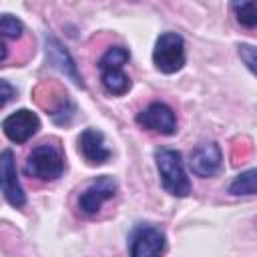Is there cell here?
Returning <instances> with one entry per match:
<instances>
[{"label": "cell", "mask_w": 257, "mask_h": 257, "mask_svg": "<svg viewBox=\"0 0 257 257\" xmlns=\"http://www.w3.org/2000/svg\"><path fill=\"white\" fill-rule=\"evenodd\" d=\"M64 153L56 141H44L36 145L24 163V173L40 181H56L64 173Z\"/></svg>", "instance_id": "6da1fadb"}, {"label": "cell", "mask_w": 257, "mask_h": 257, "mask_svg": "<svg viewBox=\"0 0 257 257\" xmlns=\"http://www.w3.org/2000/svg\"><path fill=\"white\" fill-rule=\"evenodd\" d=\"M153 62L163 74L179 72L185 66V40L177 32H165L157 38Z\"/></svg>", "instance_id": "277c9868"}, {"label": "cell", "mask_w": 257, "mask_h": 257, "mask_svg": "<svg viewBox=\"0 0 257 257\" xmlns=\"http://www.w3.org/2000/svg\"><path fill=\"white\" fill-rule=\"evenodd\" d=\"M22 32H24V24L16 16H12V14H2L0 16V66L8 58V46H6V42L20 38Z\"/></svg>", "instance_id": "4fadbf2b"}, {"label": "cell", "mask_w": 257, "mask_h": 257, "mask_svg": "<svg viewBox=\"0 0 257 257\" xmlns=\"http://www.w3.org/2000/svg\"><path fill=\"white\" fill-rule=\"evenodd\" d=\"M46 58H48V62H50L54 68H58V70H60L64 76H68L74 84H78L80 88H84L82 76L78 74L76 64H74L70 52L60 44V40H56V38L50 36V34L46 36Z\"/></svg>", "instance_id": "8fae6325"}, {"label": "cell", "mask_w": 257, "mask_h": 257, "mask_svg": "<svg viewBox=\"0 0 257 257\" xmlns=\"http://www.w3.org/2000/svg\"><path fill=\"white\" fill-rule=\"evenodd\" d=\"M221 163H223V153L221 147L217 143H205L199 145L197 149H193L191 157H189V167L197 177H213L221 171Z\"/></svg>", "instance_id": "30bf717a"}, {"label": "cell", "mask_w": 257, "mask_h": 257, "mask_svg": "<svg viewBox=\"0 0 257 257\" xmlns=\"http://www.w3.org/2000/svg\"><path fill=\"white\" fill-rule=\"evenodd\" d=\"M131 52L124 46H110L98 60L100 82L104 90L112 96H122L131 90V78L122 72V66L128 62Z\"/></svg>", "instance_id": "7a4b0ae2"}, {"label": "cell", "mask_w": 257, "mask_h": 257, "mask_svg": "<svg viewBox=\"0 0 257 257\" xmlns=\"http://www.w3.org/2000/svg\"><path fill=\"white\" fill-rule=\"evenodd\" d=\"M14 94H16L14 86H12L8 80H2V78H0V108H2L4 104H8V102L14 98Z\"/></svg>", "instance_id": "e0dca14e"}, {"label": "cell", "mask_w": 257, "mask_h": 257, "mask_svg": "<svg viewBox=\"0 0 257 257\" xmlns=\"http://www.w3.org/2000/svg\"><path fill=\"white\" fill-rule=\"evenodd\" d=\"M137 122L143 128L159 135H173L177 131V116L173 108L165 102H151L145 110L137 114Z\"/></svg>", "instance_id": "ba28073f"}, {"label": "cell", "mask_w": 257, "mask_h": 257, "mask_svg": "<svg viewBox=\"0 0 257 257\" xmlns=\"http://www.w3.org/2000/svg\"><path fill=\"white\" fill-rule=\"evenodd\" d=\"M78 151L88 165H102L110 159V151L104 145V135L96 128H84L80 133Z\"/></svg>", "instance_id": "7c38bea8"}, {"label": "cell", "mask_w": 257, "mask_h": 257, "mask_svg": "<svg viewBox=\"0 0 257 257\" xmlns=\"http://www.w3.org/2000/svg\"><path fill=\"white\" fill-rule=\"evenodd\" d=\"M116 195V181L108 175L94 179L78 197V209L84 215H96L100 207Z\"/></svg>", "instance_id": "52a82bcc"}, {"label": "cell", "mask_w": 257, "mask_h": 257, "mask_svg": "<svg viewBox=\"0 0 257 257\" xmlns=\"http://www.w3.org/2000/svg\"><path fill=\"white\" fill-rule=\"evenodd\" d=\"M231 10L241 26H245L249 30H253L257 26L255 0H231Z\"/></svg>", "instance_id": "5bb4252c"}, {"label": "cell", "mask_w": 257, "mask_h": 257, "mask_svg": "<svg viewBox=\"0 0 257 257\" xmlns=\"http://www.w3.org/2000/svg\"><path fill=\"white\" fill-rule=\"evenodd\" d=\"M38 128H40V118L36 116V112L28 110V108H20V110L12 112L2 122L4 135L16 145H24L28 139H32L36 135Z\"/></svg>", "instance_id": "9c48e42d"}, {"label": "cell", "mask_w": 257, "mask_h": 257, "mask_svg": "<svg viewBox=\"0 0 257 257\" xmlns=\"http://www.w3.org/2000/svg\"><path fill=\"white\" fill-rule=\"evenodd\" d=\"M255 177H257L255 169H249L237 175L235 181L229 185V193L231 195H255Z\"/></svg>", "instance_id": "9a60e30c"}, {"label": "cell", "mask_w": 257, "mask_h": 257, "mask_svg": "<svg viewBox=\"0 0 257 257\" xmlns=\"http://www.w3.org/2000/svg\"><path fill=\"white\" fill-rule=\"evenodd\" d=\"M155 161H157L163 189L173 197H187L191 193V183L183 169L181 153L175 149H157Z\"/></svg>", "instance_id": "3957f363"}, {"label": "cell", "mask_w": 257, "mask_h": 257, "mask_svg": "<svg viewBox=\"0 0 257 257\" xmlns=\"http://www.w3.org/2000/svg\"><path fill=\"white\" fill-rule=\"evenodd\" d=\"M167 247L165 233L151 223H137L128 233V253L133 257H155Z\"/></svg>", "instance_id": "5b68a950"}, {"label": "cell", "mask_w": 257, "mask_h": 257, "mask_svg": "<svg viewBox=\"0 0 257 257\" xmlns=\"http://www.w3.org/2000/svg\"><path fill=\"white\" fill-rule=\"evenodd\" d=\"M0 193L14 209H22L26 205V195L20 187L18 173H16L14 153L10 149L0 153Z\"/></svg>", "instance_id": "8992f818"}, {"label": "cell", "mask_w": 257, "mask_h": 257, "mask_svg": "<svg viewBox=\"0 0 257 257\" xmlns=\"http://www.w3.org/2000/svg\"><path fill=\"white\" fill-rule=\"evenodd\" d=\"M239 56L245 60L247 68H249L251 72H255V48H253L251 44H241V46H239Z\"/></svg>", "instance_id": "2e32d148"}]
</instances>
